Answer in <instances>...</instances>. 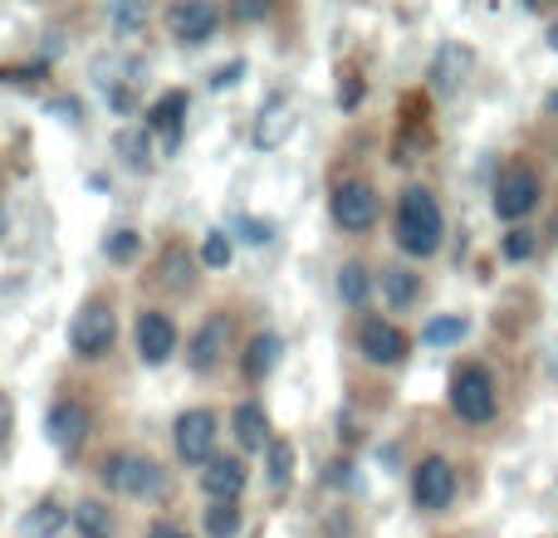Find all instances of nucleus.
Masks as SVG:
<instances>
[{"mask_svg":"<svg viewBox=\"0 0 558 538\" xmlns=\"http://www.w3.org/2000/svg\"><path fill=\"white\" fill-rule=\"evenodd\" d=\"M441 235H446V221H441V206L426 186H407L402 201H397V245L416 260H432L441 250Z\"/></svg>","mask_w":558,"mask_h":538,"instance_id":"f257e3e1","label":"nucleus"},{"mask_svg":"<svg viewBox=\"0 0 558 538\" xmlns=\"http://www.w3.org/2000/svg\"><path fill=\"white\" fill-rule=\"evenodd\" d=\"M98 480H104L108 490L128 494V500H162L167 494V470L153 461V455H137V451L108 455L104 470H98Z\"/></svg>","mask_w":558,"mask_h":538,"instance_id":"f03ea898","label":"nucleus"},{"mask_svg":"<svg viewBox=\"0 0 558 538\" xmlns=\"http://www.w3.org/2000/svg\"><path fill=\"white\" fill-rule=\"evenodd\" d=\"M113 333H118L113 304H108V298H88L74 314V323H69V347H74V357L94 363V357H104L108 347H113Z\"/></svg>","mask_w":558,"mask_h":538,"instance_id":"7ed1b4c3","label":"nucleus"},{"mask_svg":"<svg viewBox=\"0 0 558 538\" xmlns=\"http://www.w3.org/2000/svg\"><path fill=\"white\" fill-rule=\"evenodd\" d=\"M451 412L471 426H485L495 416V377L481 363H465L451 377Z\"/></svg>","mask_w":558,"mask_h":538,"instance_id":"20e7f679","label":"nucleus"},{"mask_svg":"<svg viewBox=\"0 0 558 538\" xmlns=\"http://www.w3.org/2000/svg\"><path fill=\"white\" fill-rule=\"evenodd\" d=\"M333 221H338V231H348V235H363V231H373L377 225V192L367 182H338L333 186Z\"/></svg>","mask_w":558,"mask_h":538,"instance_id":"39448f33","label":"nucleus"},{"mask_svg":"<svg viewBox=\"0 0 558 538\" xmlns=\"http://www.w3.org/2000/svg\"><path fill=\"white\" fill-rule=\"evenodd\" d=\"M539 176L534 167H505V176L495 182V216L500 221H524V216L539 206Z\"/></svg>","mask_w":558,"mask_h":538,"instance_id":"423d86ee","label":"nucleus"},{"mask_svg":"<svg viewBox=\"0 0 558 538\" xmlns=\"http://www.w3.org/2000/svg\"><path fill=\"white\" fill-rule=\"evenodd\" d=\"M172 441H177V455H182L186 465H211L216 461V416L211 412H182L172 426Z\"/></svg>","mask_w":558,"mask_h":538,"instance_id":"0eeeda50","label":"nucleus"},{"mask_svg":"<svg viewBox=\"0 0 558 538\" xmlns=\"http://www.w3.org/2000/svg\"><path fill=\"white\" fill-rule=\"evenodd\" d=\"M412 500L416 510H446V504L456 500V470L451 461H441V455H426L422 465L412 470Z\"/></svg>","mask_w":558,"mask_h":538,"instance_id":"6e6552de","label":"nucleus"},{"mask_svg":"<svg viewBox=\"0 0 558 538\" xmlns=\"http://www.w3.org/2000/svg\"><path fill=\"white\" fill-rule=\"evenodd\" d=\"M357 347H363L367 363L397 367L412 343H407V333L397 323H387V318H363V323H357Z\"/></svg>","mask_w":558,"mask_h":538,"instance_id":"1a4fd4ad","label":"nucleus"},{"mask_svg":"<svg viewBox=\"0 0 558 538\" xmlns=\"http://www.w3.org/2000/svg\"><path fill=\"white\" fill-rule=\"evenodd\" d=\"M216 25H221V5H211V0H186V5L167 10V29L182 45H206L216 35Z\"/></svg>","mask_w":558,"mask_h":538,"instance_id":"9d476101","label":"nucleus"},{"mask_svg":"<svg viewBox=\"0 0 558 538\" xmlns=\"http://www.w3.org/2000/svg\"><path fill=\"white\" fill-rule=\"evenodd\" d=\"M226 343H231V314H211L202 328H196V338L186 343V367L192 372H216V363L226 357Z\"/></svg>","mask_w":558,"mask_h":538,"instance_id":"9b49d317","label":"nucleus"},{"mask_svg":"<svg viewBox=\"0 0 558 538\" xmlns=\"http://www.w3.org/2000/svg\"><path fill=\"white\" fill-rule=\"evenodd\" d=\"M172 353H177V323L162 308H143L137 314V357L147 367H162Z\"/></svg>","mask_w":558,"mask_h":538,"instance_id":"f8f14e48","label":"nucleus"},{"mask_svg":"<svg viewBox=\"0 0 558 538\" xmlns=\"http://www.w3.org/2000/svg\"><path fill=\"white\" fill-rule=\"evenodd\" d=\"M45 431H49V441L59 445V451H69L74 455L78 445H84V436H88V412L78 402H54L49 406V416H45Z\"/></svg>","mask_w":558,"mask_h":538,"instance_id":"ddd939ff","label":"nucleus"},{"mask_svg":"<svg viewBox=\"0 0 558 538\" xmlns=\"http://www.w3.org/2000/svg\"><path fill=\"white\" fill-rule=\"evenodd\" d=\"M202 485L216 504H235V494L245 490V461H235V455H216V461L202 470Z\"/></svg>","mask_w":558,"mask_h":538,"instance_id":"4468645a","label":"nucleus"},{"mask_svg":"<svg viewBox=\"0 0 558 538\" xmlns=\"http://www.w3.org/2000/svg\"><path fill=\"white\" fill-rule=\"evenodd\" d=\"M471 49L465 45H441L432 59V88L436 94H456V88L465 84V74H471Z\"/></svg>","mask_w":558,"mask_h":538,"instance_id":"2eb2a0df","label":"nucleus"},{"mask_svg":"<svg viewBox=\"0 0 558 538\" xmlns=\"http://www.w3.org/2000/svg\"><path fill=\"white\" fill-rule=\"evenodd\" d=\"M186 108H192V98L182 94V88H172V94H162L153 108H147V133H167V147H177V137H182V118Z\"/></svg>","mask_w":558,"mask_h":538,"instance_id":"dca6fc26","label":"nucleus"},{"mask_svg":"<svg viewBox=\"0 0 558 538\" xmlns=\"http://www.w3.org/2000/svg\"><path fill=\"white\" fill-rule=\"evenodd\" d=\"M157 279H162V289H172V294H186V289L196 284V260L186 245H167L162 260H157Z\"/></svg>","mask_w":558,"mask_h":538,"instance_id":"f3484780","label":"nucleus"},{"mask_svg":"<svg viewBox=\"0 0 558 538\" xmlns=\"http://www.w3.org/2000/svg\"><path fill=\"white\" fill-rule=\"evenodd\" d=\"M235 426V441L245 445V451H260V445H270V416H265L260 402H241L231 416Z\"/></svg>","mask_w":558,"mask_h":538,"instance_id":"a211bd4d","label":"nucleus"},{"mask_svg":"<svg viewBox=\"0 0 558 538\" xmlns=\"http://www.w3.org/2000/svg\"><path fill=\"white\" fill-rule=\"evenodd\" d=\"M279 353H284V343H279V333H255L251 343H245V377L251 382H265V377L279 367Z\"/></svg>","mask_w":558,"mask_h":538,"instance_id":"6ab92c4d","label":"nucleus"},{"mask_svg":"<svg viewBox=\"0 0 558 538\" xmlns=\"http://www.w3.org/2000/svg\"><path fill=\"white\" fill-rule=\"evenodd\" d=\"M377 284H383V298L392 308L416 304V294H422V274H412V269H402V265H387L383 274H377Z\"/></svg>","mask_w":558,"mask_h":538,"instance_id":"aec40b11","label":"nucleus"},{"mask_svg":"<svg viewBox=\"0 0 558 538\" xmlns=\"http://www.w3.org/2000/svg\"><path fill=\"white\" fill-rule=\"evenodd\" d=\"M367 294H373V274H367V265L348 260L343 269H338V298H343L348 308H363Z\"/></svg>","mask_w":558,"mask_h":538,"instance_id":"412c9836","label":"nucleus"},{"mask_svg":"<svg viewBox=\"0 0 558 538\" xmlns=\"http://www.w3.org/2000/svg\"><path fill=\"white\" fill-rule=\"evenodd\" d=\"M64 504H54V500H45V504H35V510H29V519L20 524V534L25 538H54L59 529H64Z\"/></svg>","mask_w":558,"mask_h":538,"instance_id":"4be33fe9","label":"nucleus"},{"mask_svg":"<svg viewBox=\"0 0 558 538\" xmlns=\"http://www.w3.org/2000/svg\"><path fill=\"white\" fill-rule=\"evenodd\" d=\"M74 529L84 538H113V514H108V504L84 500V504H74Z\"/></svg>","mask_w":558,"mask_h":538,"instance_id":"5701e85b","label":"nucleus"},{"mask_svg":"<svg viewBox=\"0 0 558 538\" xmlns=\"http://www.w3.org/2000/svg\"><path fill=\"white\" fill-rule=\"evenodd\" d=\"M289 123H294V118L284 113V94H279V98H270V108H260V127H255V143H260V147H275L279 137L289 133Z\"/></svg>","mask_w":558,"mask_h":538,"instance_id":"b1692460","label":"nucleus"},{"mask_svg":"<svg viewBox=\"0 0 558 538\" xmlns=\"http://www.w3.org/2000/svg\"><path fill=\"white\" fill-rule=\"evenodd\" d=\"M118 157H123L133 172H143V167L153 162V137H147V127H128V133H118Z\"/></svg>","mask_w":558,"mask_h":538,"instance_id":"393cba45","label":"nucleus"},{"mask_svg":"<svg viewBox=\"0 0 558 538\" xmlns=\"http://www.w3.org/2000/svg\"><path fill=\"white\" fill-rule=\"evenodd\" d=\"M465 333H471V323H465L461 314H446V318H432V323L422 328V343H432V347H446V343H461Z\"/></svg>","mask_w":558,"mask_h":538,"instance_id":"a878e982","label":"nucleus"},{"mask_svg":"<svg viewBox=\"0 0 558 538\" xmlns=\"http://www.w3.org/2000/svg\"><path fill=\"white\" fill-rule=\"evenodd\" d=\"M241 524H245L241 504H211V510H206V534L211 538H235Z\"/></svg>","mask_w":558,"mask_h":538,"instance_id":"bb28decb","label":"nucleus"},{"mask_svg":"<svg viewBox=\"0 0 558 538\" xmlns=\"http://www.w3.org/2000/svg\"><path fill=\"white\" fill-rule=\"evenodd\" d=\"M265 470H270L275 490H284L289 475H294V445H289V441H270V461H265Z\"/></svg>","mask_w":558,"mask_h":538,"instance_id":"cd10ccee","label":"nucleus"},{"mask_svg":"<svg viewBox=\"0 0 558 538\" xmlns=\"http://www.w3.org/2000/svg\"><path fill=\"white\" fill-rule=\"evenodd\" d=\"M202 265H211V269H226L231 265V235L226 231H211L202 241Z\"/></svg>","mask_w":558,"mask_h":538,"instance_id":"c85d7f7f","label":"nucleus"},{"mask_svg":"<svg viewBox=\"0 0 558 538\" xmlns=\"http://www.w3.org/2000/svg\"><path fill=\"white\" fill-rule=\"evenodd\" d=\"M104 255H108V260H118V265H128L137 255V231H113L104 241Z\"/></svg>","mask_w":558,"mask_h":538,"instance_id":"c756f323","label":"nucleus"},{"mask_svg":"<svg viewBox=\"0 0 558 538\" xmlns=\"http://www.w3.org/2000/svg\"><path fill=\"white\" fill-rule=\"evenodd\" d=\"M534 245H539L534 241V231H510L505 235V255H510V260H530Z\"/></svg>","mask_w":558,"mask_h":538,"instance_id":"7c9ffc66","label":"nucleus"},{"mask_svg":"<svg viewBox=\"0 0 558 538\" xmlns=\"http://www.w3.org/2000/svg\"><path fill=\"white\" fill-rule=\"evenodd\" d=\"M108 20H113L118 29H137V25H147V10L143 5H108Z\"/></svg>","mask_w":558,"mask_h":538,"instance_id":"2f4dec72","label":"nucleus"},{"mask_svg":"<svg viewBox=\"0 0 558 538\" xmlns=\"http://www.w3.org/2000/svg\"><path fill=\"white\" fill-rule=\"evenodd\" d=\"M241 74H245V59H231V64H221L211 74V88H231V84H241Z\"/></svg>","mask_w":558,"mask_h":538,"instance_id":"473e14b6","label":"nucleus"},{"mask_svg":"<svg viewBox=\"0 0 558 538\" xmlns=\"http://www.w3.org/2000/svg\"><path fill=\"white\" fill-rule=\"evenodd\" d=\"M241 231H245V241L251 245H265L275 235V225L270 221H251V216H241Z\"/></svg>","mask_w":558,"mask_h":538,"instance_id":"72a5a7b5","label":"nucleus"},{"mask_svg":"<svg viewBox=\"0 0 558 538\" xmlns=\"http://www.w3.org/2000/svg\"><path fill=\"white\" fill-rule=\"evenodd\" d=\"M0 78H5V84H35V78H45V64H29V69H0Z\"/></svg>","mask_w":558,"mask_h":538,"instance_id":"f704fd0d","label":"nucleus"},{"mask_svg":"<svg viewBox=\"0 0 558 538\" xmlns=\"http://www.w3.org/2000/svg\"><path fill=\"white\" fill-rule=\"evenodd\" d=\"M10 426H15V412H10V396L0 392V445L10 441Z\"/></svg>","mask_w":558,"mask_h":538,"instance_id":"c9c22d12","label":"nucleus"},{"mask_svg":"<svg viewBox=\"0 0 558 538\" xmlns=\"http://www.w3.org/2000/svg\"><path fill=\"white\" fill-rule=\"evenodd\" d=\"M49 113H59L64 123H78V103H74V98H54V103H49Z\"/></svg>","mask_w":558,"mask_h":538,"instance_id":"e433bc0d","label":"nucleus"},{"mask_svg":"<svg viewBox=\"0 0 558 538\" xmlns=\"http://www.w3.org/2000/svg\"><path fill=\"white\" fill-rule=\"evenodd\" d=\"M328 470H333V475H328V485H353V475H348V470H353V465H328Z\"/></svg>","mask_w":558,"mask_h":538,"instance_id":"4c0bfd02","label":"nucleus"},{"mask_svg":"<svg viewBox=\"0 0 558 538\" xmlns=\"http://www.w3.org/2000/svg\"><path fill=\"white\" fill-rule=\"evenodd\" d=\"M147 538H192V534H186V529H177V524H157V529L147 534Z\"/></svg>","mask_w":558,"mask_h":538,"instance_id":"58836bf2","label":"nucleus"},{"mask_svg":"<svg viewBox=\"0 0 558 538\" xmlns=\"http://www.w3.org/2000/svg\"><path fill=\"white\" fill-rule=\"evenodd\" d=\"M235 15H241V20H260L265 5H235Z\"/></svg>","mask_w":558,"mask_h":538,"instance_id":"ea45409f","label":"nucleus"},{"mask_svg":"<svg viewBox=\"0 0 558 538\" xmlns=\"http://www.w3.org/2000/svg\"><path fill=\"white\" fill-rule=\"evenodd\" d=\"M549 45H554V49H558V25H554V29H549Z\"/></svg>","mask_w":558,"mask_h":538,"instance_id":"a19ab883","label":"nucleus"}]
</instances>
